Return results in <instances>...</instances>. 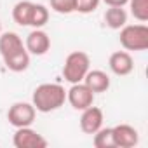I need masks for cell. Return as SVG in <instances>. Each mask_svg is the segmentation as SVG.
<instances>
[{
	"instance_id": "8992f818",
	"label": "cell",
	"mask_w": 148,
	"mask_h": 148,
	"mask_svg": "<svg viewBox=\"0 0 148 148\" xmlns=\"http://www.w3.org/2000/svg\"><path fill=\"white\" fill-rule=\"evenodd\" d=\"M12 143L16 148H45L49 143L47 139L38 134L37 131H33L30 125L28 127H18V131L14 132Z\"/></svg>"
},
{
	"instance_id": "9a60e30c",
	"label": "cell",
	"mask_w": 148,
	"mask_h": 148,
	"mask_svg": "<svg viewBox=\"0 0 148 148\" xmlns=\"http://www.w3.org/2000/svg\"><path fill=\"white\" fill-rule=\"evenodd\" d=\"M105 23L112 30H120L127 23V12L124 7H108L105 12Z\"/></svg>"
},
{
	"instance_id": "7402d4cb",
	"label": "cell",
	"mask_w": 148,
	"mask_h": 148,
	"mask_svg": "<svg viewBox=\"0 0 148 148\" xmlns=\"http://www.w3.org/2000/svg\"><path fill=\"white\" fill-rule=\"evenodd\" d=\"M0 32H2V23H0Z\"/></svg>"
},
{
	"instance_id": "3957f363",
	"label": "cell",
	"mask_w": 148,
	"mask_h": 148,
	"mask_svg": "<svg viewBox=\"0 0 148 148\" xmlns=\"http://www.w3.org/2000/svg\"><path fill=\"white\" fill-rule=\"evenodd\" d=\"M120 44L125 51L148 49V26L146 25H124L120 28Z\"/></svg>"
},
{
	"instance_id": "5b68a950",
	"label": "cell",
	"mask_w": 148,
	"mask_h": 148,
	"mask_svg": "<svg viewBox=\"0 0 148 148\" xmlns=\"http://www.w3.org/2000/svg\"><path fill=\"white\" fill-rule=\"evenodd\" d=\"M66 101L75 110H86L94 103V92L82 82L71 84V87L66 91Z\"/></svg>"
},
{
	"instance_id": "277c9868",
	"label": "cell",
	"mask_w": 148,
	"mask_h": 148,
	"mask_svg": "<svg viewBox=\"0 0 148 148\" xmlns=\"http://www.w3.org/2000/svg\"><path fill=\"white\" fill-rule=\"evenodd\" d=\"M35 115H37V110L32 103H14L9 112H7V120L11 125H14L16 129L18 127H28L35 122Z\"/></svg>"
},
{
	"instance_id": "4fadbf2b",
	"label": "cell",
	"mask_w": 148,
	"mask_h": 148,
	"mask_svg": "<svg viewBox=\"0 0 148 148\" xmlns=\"http://www.w3.org/2000/svg\"><path fill=\"white\" fill-rule=\"evenodd\" d=\"M4 64L7 66V70L16 71V73L25 71L30 66V52L25 47V49H21V51H18V52H14L11 56L4 58Z\"/></svg>"
},
{
	"instance_id": "52a82bcc",
	"label": "cell",
	"mask_w": 148,
	"mask_h": 148,
	"mask_svg": "<svg viewBox=\"0 0 148 148\" xmlns=\"http://www.w3.org/2000/svg\"><path fill=\"white\" fill-rule=\"evenodd\" d=\"M25 47L33 56H44L51 49V38H49V35L44 30L35 28L33 32L28 33L26 42H25Z\"/></svg>"
},
{
	"instance_id": "30bf717a",
	"label": "cell",
	"mask_w": 148,
	"mask_h": 148,
	"mask_svg": "<svg viewBox=\"0 0 148 148\" xmlns=\"http://www.w3.org/2000/svg\"><path fill=\"white\" fill-rule=\"evenodd\" d=\"M108 66L110 70L119 77H125L134 70V59L127 51H117L110 56L108 59Z\"/></svg>"
},
{
	"instance_id": "ac0fdd59",
	"label": "cell",
	"mask_w": 148,
	"mask_h": 148,
	"mask_svg": "<svg viewBox=\"0 0 148 148\" xmlns=\"http://www.w3.org/2000/svg\"><path fill=\"white\" fill-rule=\"evenodd\" d=\"M127 4L131 7V14L138 21H148V0H129Z\"/></svg>"
},
{
	"instance_id": "2e32d148",
	"label": "cell",
	"mask_w": 148,
	"mask_h": 148,
	"mask_svg": "<svg viewBox=\"0 0 148 148\" xmlns=\"http://www.w3.org/2000/svg\"><path fill=\"white\" fill-rule=\"evenodd\" d=\"M92 136H94V146L96 148H115L112 127H101Z\"/></svg>"
},
{
	"instance_id": "44dd1931",
	"label": "cell",
	"mask_w": 148,
	"mask_h": 148,
	"mask_svg": "<svg viewBox=\"0 0 148 148\" xmlns=\"http://www.w3.org/2000/svg\"><path fill=\"white\" fill-rule=\"evenodd\" d=\"M103 2H105L108 7H124L129 0H103Z\"/></svg>"
},
{
	"instance_id": "e0dca14e",
	"label": "cell",
	"mask_w": 148,
	"mask_h": 148,
	"mask_svg": "<svg viewBox=\"0 0 148 148\" xmlns=\"http://www.w3.org/2000/svg\"><path fill=\"white\" fill-rule=\"evenodd\" d=\"M47 21H49V9H47L45 5H42V4H33L30 26H33V28H42Z\"/></svg>"
},
{
	"instance_id": "6da1fadb",
	"label": "cell",
	"mask_w": 148,
	"mask_h": 148,
	"mask_svg": "<svg viewBox=\"0 0 148 148\" xmlns=\"http://www.w3.org/2000/svg\"><path fill=\"white\" fill-rule=\"evenodd\" d=\"M66 101V91L59 84H40L32 96V105L40 113H49L61 108Z\"/></svg>"
},
{
	"instance_id": "7c38bea8",
	"label": "cell",
	"mask_w": 148,
	"mask_h": 148,
	"mask_svg": "<svg viewBox=\"0 0 148 148\" xmlns=\"http://www.w3.org/2000/svg\"><path fill=\"white\" fill-rule=\"evenodd\" d=\"M21 49H25V45H23V40L18 33L5 32L0 35V54H2V58H7Z\"/></svg>"
},
{
	"instance_id": "5bb4252c",
	"label": "cell",
	"mask_w": 148,
	"mask_h": 148,
	"mask_svg": "<svg viewBox=\"0 0 148 148\" xmlns=\"http://www.w3.org/2000/svg\"><path fill=\"white\" fill-rule=\"evenodd\" d=\"M32 11H33V2H28V0H21V2H18L14 5V9H12L14 23H18L19 26H30Z\"/></svg>"
},
{
	"instance_id": "d6986e66",
	"label": "cell",
	"mask_w": 148,
	"mask_h": 148,
	"mask_svg": "<svg viewBox=\"0 0 148 148\" xmlns=\"http://www.w3.org/2000/svg\"><path fill=\"white\" fill-rule=\"evenodd\" d=\"M51 9L58 14H71L75 12V0H49Z\"/></svg>"
},
{
	"instance_id": "9c48e42d",
	"label": "cell",
	"mask_w": 148,
	"mask_h": 148,
	"mask_svg": "<svg viewBox=\"0 0 148 148\" xmlns=\"http://www.w3.org/2000/svg\"><path fill=\"white\" fill-rule=\"evenodd\" d=\"M103 120H105V117H103V112H101V108H98V106H89V108H86V110H82V117H80V129L86 132V134H94L96 131H99L101 127H103Z\"/></svg>"
},
{
	"instance_id": "ffe728a7",
	"label": "cell",
	"mask_w": 148,
	"mask_h": 148,
	"mask_svg": "<svg viewBox=\"0 0 148 148\" xmlns=\"http://www.w3.org/2000/svg\"><path fill=\"white\" fill-rule=\"evenodd\" d=\"M101 0H75V12L80 14H91L98 9Z\"/></svg>"
},
{
	"instance_id": "ba28073f",
	"label": "cell",
	"mask_w": 148,
	"mask_h": 148,
	"mask_svg": "<svg viewBox=\"0 0 148 148\" xmlns=\"http://www.w3.org/2000/svg\"><path fill=\"white\" fill-rule=\"evenodd\" d=\"M112 132H113L115 146H119V148H132L139 143L138 131L129 124H119V125L112 127Z\"/></svg>"
},
{
	"instance_id": "8fae6325",
	"label": "cell",
	"mask_w": 148,
	"mask_h": 148,
	"mask_svg": "<svg viewBox=\"0 0 148 148\" xmlns=\"http://www.w3.org/2000/svg\"><path fill=\"white\" fill-rule=\"evenodd\" d=\"M82 82H84L94 94L105 92V91H108V87H110V77L106 75L103 70H89V71L86 73V77H84Z\"/></svg>"
},
{
	"instance_id": "7a4b0ae2",
	"label": "cell",
	"mask_w": 148,
	"mask_h": 148,
	"mask_svg": "<svg viewBox=\"0 0 148 148\" xmlns=\"http://www.w3.org/2000/svg\"><path fill=\"white\" fill-rule=\"evenodd\" d=\"M91 70V59L84 51H73L66 56L63 64V77L70 84H79L84 80L86 73Z\"/></svg>"
}]
</instances>
